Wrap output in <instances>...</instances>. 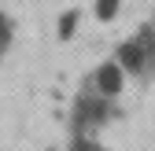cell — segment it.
I'll return each mask as SVG.
<instances>
[{
  "label": "cell",
  "instance_id": "cell-1",
  "mask_svg": "<svg viewBox=\"0 0 155 151\" xmlns=\"http://www.w3.org/2000/svg\"><path fill=\"white\" fill-rule=\"evenodd\" d=\"M111 114V103L104 96H81L74 107V125H78V137H89L92 129H100Z\"/></svg>",
  "mask_w": 155,
  "mask_h": 151
},
{
  "label": "cell",
  "instance_id": "cell-2",
  "mask_svg": "<svg viewBox=\"0 0 155 151\" xmlns=\"http://www.w3.org/2000/svg\"><path fill=\"white\" fill-rule=\"evenodd\" d=\"M151 55H155V48H151V37L144 33V37H133V41H126L122 48H118V66L122 70H144L148 63H151Z\"/></svg>",
  "mask_w": 155,
  "mask_h": 151
},
{
  "label": "cell",
  "instance_id": "cell-3",
  "mask_svg": "<svg viewBox=\"0 0 155 151\" xmlns=\"http://www.w3.org/2000/svg\"><path fill=\"white\" fill-rule=\"evenodd\" d=\"M122 92V66L118 63H104L96 70V96H118Z\"/></svg>",
  "mask_w": 155,
  "mask_h": 151
},
{
  "label": "cell",
  "instance_id": "cell-6",
  "mask_svg": "<svg viewBox=\"0 0 155 151\" xmlns=\"http://www.w3.org/2000/svg\"><path fill=\"white\" fill-rule=\"evenodd\" d=\"M74 22H78V15H74V11H67V15H63V22H59V33H63V37H70Z\"/></svg>",
  "mask_w": 155,
  "mask_h": 151
},
{
  "label": "cell",
  "instance_id": "cell-4",
  "mask_svg": "<svg viewBox=\"0 0 155 151\" xmlns=\"http://www.w3.org/2000/svg\"><path fill=\"white\" fill-rule=\"evenodd\" d=\"M70 151H104V147L96 144L92 137H74V144H70Z\"/></svg>",
  "mask_w": 155,
  "mask_h": 151
},
{
  "label": "cell",
  "instance_id": "cell-5",
  "mask_svg": "<svg viewBox=\"0 0 155 151\" xmlns=\"http://www.w3.org/2000/svg\"><path fill=\"white\" fill-rule=\"evenodd\" d=\"M114 8H118V0H100V4H96V15H100V18H111Z\"/></svg>",
  "mask_w": 155,
  "mask_h": 151
}]
</instances>
